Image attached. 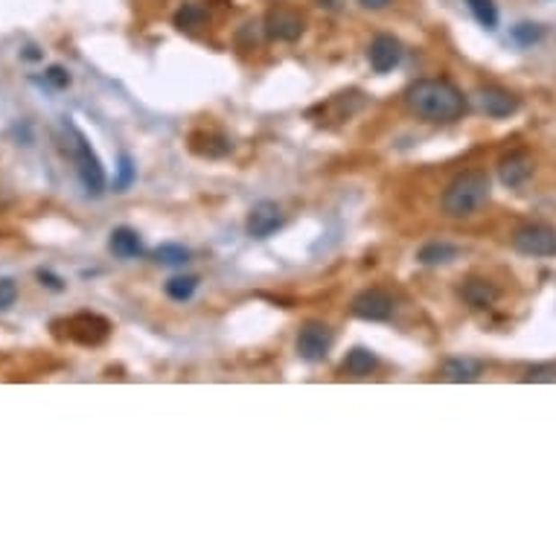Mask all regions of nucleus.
I'll return each mask as SVG.
<instances>
[{"instance_id":"nucleus-26","label":"nucleus","mask_w":556,"mask_h":556,"mask_svg":"<svg viewBox=\"0 0 556 556\" xmlns=\"http://www.w3.org/2000/svg\"><path fill=\"white\" fill-rule=\"evenodd\" d=\"M39 280H41V286H47V289H53V291H61V289H65V282H61L56 274H50V271H39Z\"/></svg>"},{"instance_id":"nucleus-4","label":"nucleus","mask_w":556,"mask_h":556,"mask_svg":"<svg viewBox=\"0 0 556 556\" xmlns=\"http://www.w3.org/2000/svg\"><path fill=\"white\" fill-rule=\"evenodd\" d=\"M73 160H76V175L82 181V187L88 195H103L105 193V169L100 164V157L91 149V143L85 140V134L73 129Z\"/></svg>"},{"instance_id":"nucleus-14","label":"nucleus","mask_w":556,"mask_h":556,"mask_svg":"<svg viewBox=\"0 0 556 556\" xmlns=\"http://www.w3.org/2000/svg\"><path fill=\"white\" fill-rule=\"evenodd\" d=\"M457 256H461V248H457V245L435 239V242H426L423 248L417 251V263L426 265V268H440V265L454 263Z\"/></svg>"},{"instance_id":"nucleus-9","label":"nucleus","mask_w":556,"mask_h":556,"mask_svg":"<svg viewBox=\"0 0 556 556\" xmlns=\"http://www.w3.org/2000/svg\"><path fill=\"white\" fill-rule=\"evenodd\" d=\"M534 172H536V160L525 149H513L510 155H504L498 160V178H501L504 187H510V190L527 184L530 178H534Z\"/></svg>"},{"instance_id":"nucleus-21","label":"nucleus","mask_w":556,"mask_h":556,"mask_svg":"<svg viewBox=\"0 0 556 556\" xmlns=\"http://www.w3.org/2000/svg\"><path fill=\"white\" fill-rule=\"evenodd\" d=\"M542 35H545V30H542L539 23L522 21V23H516V27L510 30V41L518 44V47H534V44L542 41Z\"/></svg>"},{"instance_id":"nucleus-23","label":"nucleus","mask_w":556,"mask_h":556,"mask_svg":"<svg viewBox=\"0 0 556 556\" xmlns=\"http://www.w3.org/2000/svg\"><path fill=\"white\" fill-rule=\"evenodd\" d=\"M18 300V282L4 277L0 280V312H6V309H12Z\"/></svg>"},{"instance_id":"nucleus-12","label":"nucleus","mask_w":556,"mask_h":556,"mask_svg":"<svg viewBox=\"0 0 556 556\" xmlns=\"http://www.w3.org/2000/svg\"><path fill=\"white\" fill-rule=\"evenodd\" d=\"M501 298V291L496 282H489L484 277H469L463 280V286H461V300L469 306V309H489V306H496V300Z\"/></svg>"},{"instance_id":"nucleus-3","label":"nucleus","mask_w":556,"mask_h":556,"mask_svg":"<svg viewBox=\"0 0 556 556\" xmlns=\"http://www.w3.org/2000/svg\"><path fill=\"white\" fill-rule=\"evenodd\" d=\"M510 245L522 256H539V259L556 256V228L545 225V221H527V225L513 230Z\"/></svg>"},{"instance_id":"nucleus-13","label":"nucleus","mask_w":556,"mask_h":556,"mask_svg":"<svg viewBox=\"0 0 556 556\" xmlns=\"http://www.w3.org/2000/svg\"><path fill=\"white\" fill-rule=\"evenodd\" d=\"M443 379L452 381V385H469V381H478L480 373H484V364L478 358H469V355H454L443 362Z\"/></svg>"},{"instance_id":"nucleus-20","label":"nucleus","mask_w":556,"mask_h":556,"mask_svg":"<svg viewBox=\"0 0 556 556\" xmlns=\"http://www.w3.org/2000/svg\"><path fill=\"white\" fill-rule=\"evenodd\" d=\"M155 263L166 265V268L187 265L190 263V251L184 248V245H178V242H166V245H160V248L155 251Z\"/></svg>"},{"instance_id":"nucleus-28","label":"nucleus","mask_w":556,"mask_h":556,"mask_svg":"<svg viewBox=\"0 0 556 556\" xmlns=\"http://www.w3.org/2000/svg\"><path fill=\"white\" fill-rule=\"evenodd\" d=\"M315 4H318L320 9H327V12H341L344 0H315Z\"/></svg>"},{"instance_id":"nucleus-6","label":"nucleus","mask_w":556,"mask_h":556,"mask_svg":"<svg viewBox=\"0 0 556 556\" xmlns=\"http://www.w3.org/2000/svg\"><path fill=\"white\" fill-rule=\"evenodd\" d=\"M350 312L358 318V320H370V324H379V320H388L393 315V298L385 291V289H362L353 298L350 303Z\"/></svg>"},{"instance_id":"nucleus-11","label":"nucleus","mask_w":556,"mask_h":556,"mask_svg":"<svg viewBox=\"0 0 556 556\" xmlns=\"http://www.w3.org/2000/svg\"><path fill=\"white\" fill-rule=\"evenodd\" d=\"M367 61L376 73H390L402 61V44L393 35L381 32L367 47Z\"/></svg>"},{"instance_id":"nucleus-10","label":"nucleus","mask_w":556,"mask_h":556,"mask_svg":"<svg viewBox=\"0 0 556 556\" xmlns=\"http://www.w3.org/2000/svg\"><path fill=\"white\" fill-rule=\"evenodd\" d=\"M245 228H248V237L251 239H268L271 233H277L282 228V210L277 202H259L251 207L248 213V221H245Z\"/></svg>"},{"instance_id":"nucleus-7","label":"nucleus","mask_w":556,"mask_h":556,"mask_svg":"<svg viewBox=\"0 0 556 556\" xmlns=\"http://www.w3.org/2000/svg\"><path fill=\"white\" fill-rule=\"evenodd\" d=\"M475 105L480 114H487L492 120H507L522 108V100L513 91L501 88V85H487V88H480L475 94Z\"/></svg>"},{"instance_id":"nucleus-1","label":"nucleus","mask_w":556,"mask_h":556,"mask_svg":"<svg viewBox=\"0 0 556 556\" xmlns=\"http://www.w3.org/2000/svg\"><path fill=\"white\" fill-rule=\"evenodd\" d=\"M405 108L423 122H457L466 117L469 96L449 79H417L405 88Z\"/></svg>"},{"instance_id":"nucleus-19","label":"nucleus","mask_w":556,"mask_h":556,"mask_svg":"<svg viewBox=\"0 0 556 556\" xmlns=\"http://www.w3.org/2000/svg\"><path fill=\"white\" fill-rule=\"evenodd\" d=\"M195 289H199V277H193V274H184V277H172V280H166V286H164L166 298L178 300V303L190 300L193 294H195Z\"/></svg>"},{"instance_id":"nucleus-8","label":"nucleus","mask_w":556,"mask_h":556,"mask_svg":"<svg viewBox=\"0 0 556 556\" xmlns=\"http://www.w3.org/2000/svg\"><path fill=\"white\" fill-rule=\"evenodd\" d=\"M263 27H265L268 39H274V41H298L306 32V21L300 12H294L289 6H274V9H268Z\"/></svg>"},{"instance_id":"nucleus-27","label":"nucleus","mask_w":556,"mask_h":556,"mask_svg":"<svg viewBox=\"0 0 556 556\" xmlns=\"http://www.w3.org/2000/svg\"><path fill=\"white\" fill-rule=\"evenodd\" d=\"M358 6L367 9V12H381V9H388L393 0H355Z\"/></svg>"},{"instance_id":"nucleus-18","label":"nucleus","mask_w":556,"mask_h":556,"mask_svg":"<svg viewBox=\"0 0 556 556\" xmlns=\"http://www.w3.org/2000/svg\"><path fill=\"white\" fill-rule=\"evenodd\" d=\"M175 27L178 30H199V27H204V21H207V9L204 6H199V4H184L178 12H175Z\"/></svg>"},{"instance_id":"nucleus-17","label":"nucleus","mask_w":556,"mask_h":556,"mask_svg":"<svg viewBox=\"0 0 556 556\" xmlns=\"http://www.w3.org/2000/svg\"><path fill=\"white\" fill-rule=\"evenodd\" d=\"M463 4L469 6V12L475 15V21L480 23L484 30H496L498 27V6L492 4V0H463Z\"/></svg>"},{"instance_id":"nucleus-22","label":"nucleus","mask_w":556,"mask_h":556,"mask_svg":"<svg viewBox=\"0 0 556 556\" xmlns=\"http://www.w3.org/2000/svg\"><path fill=\"white\" fill-rule=\"evenodd\" d=\"M138 181V166L129 155H120V164H117V178H114V190L117 193H126L131 184Z\"/></svg>"},{"instance_id":"nucleus-29","label":"nucleus","mask_w":556,"mask_h":556,"mask_svg":"<svg viewBox=\"0 0 556 556\" xmlns=\"http://www.w3.org/2000/svg\"><path fill=\"white\" fill-rule=\"evenodd\" d=\"M23 58H30V61H39L41 53H35V47H27V53H23Z\"/></svg>"},{"instance_id":"nucleus-2","label":"nucleus","mask_w":556,"mask_h":556,"mask_svg":"<svg viewBox=\"0 0 556 556\" xmlns=\"http://www.w3.org/2000/svg\"><path fill=\"white\" fill-rule=\"evenodd\" d=\"M492 181L487 169H466L449 181V187L440 195V210L449 219H472L480 207L489 202Z\"/></svg>"},{"instance_id":"nucleus-15","label":"nucleus","mask_w":556,"mask_h":556,"mask_svg":"<svg viewBox=\"0 0 556 556\" xmlns=\"http://www.w3.org/2000/svg\"><path fill=\"white\" fill-rule=\"evenodd\" d=\"M108 248H111V254L120 256V259H134V256L143 254V239H140V233L134 230V228L122 225V228L111 230Z\"/></svg>"},{"instance_id":"nucleus-25","label":"nucleus","mask_w":556,"mask_h":556,"mask_svg":"<svg viewBox=\"0 0 556 556\" xmlns=\"http://www.w3.org/2000/svg\"><path fill=\"white\" fill-rule=\"evenodd\" d=\"M525 381H556V364H536L525 373Z\"/></svg>"},{"instance_id":"nucleus-16","label":"nucleus","mask_w":556,"mask_h":556,"mask_svg":"<svg viewBox=\"0 0 556 556\" xmlns=\"http://www.w3.org/2000/svg\"><path fill=\"white\" fill-rule=\"evenodd\" d=\"M376 364H379V358H376L373 350L355 347V350L347 353V358H344V373H350V376H355V379H364V376L373 373Z\"/></svg>"},{"instance_id":"nucleus-5","label":"nucleus","mask_w":556,"mask_h":556,"mask_svg":"<svg viewBox=\"0 0 556 556\" xmlns=\"http://www.w3.org/2000/svg\"><path fill=\"white\" fill-rule=\"evenodd\" d=\"M332 341H336V332H332L329 324H324V320H309V324L300 327L294 347H298V355L303 362L315 364V362H324L329 355Z\"/></svg>"},{"instance_id":"nucleus-24","label":"nucleus","mask_w":556,"mask_h":556,"mask_svg":"<svg viewBox=\"0 0 556 556\" xmlns=\"http://www.w3.org/2000/svg\"><path fill=\"white\" fill-rule=\"evenodd\" d=\"M44 79L53 85L56 91H65L67 85H70V73L61 67V65H53V67H47V73H44Z\"/></svg>"}]
</instances>
